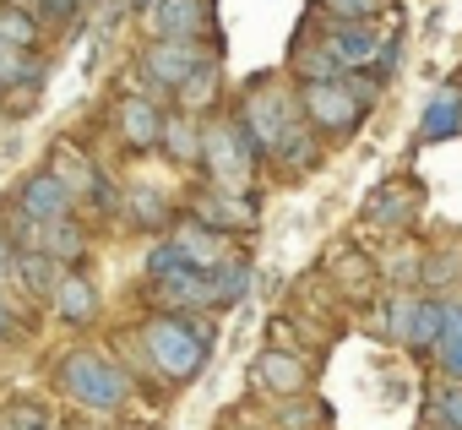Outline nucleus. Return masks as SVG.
<instances>
[{
	"label": "nucleus",
	"instance_id": "f257e3e1",
	"mask_svg": "<svg viewBox=\"0 0 462 430\" xmlns=\"http://www.w3.org/2000/svg\"><path fill=\"white\" fill-rule=\"evenodd\" d=\"M131 338H136V354H142V376H158L169 392H180L212 365V354H217V316L152 311Z\"/></svg>",
	"mask_w": 462,
	"mask_h": 430
},
{
	"label": "nucleus",
	"instance_id": "f03ea898",
	"mask_svg": "<svg viewBox=\"0 0 462 430\" xmlns=\"http://www.w3.org/2000/svg\"><path fill=\"white\" fill-rule=\"evenodd\" d=\"M50 381H55L60 397H71V403L88 408V414H125V408L136 403V376H131L115 354L88 349V343L66 349V354L55 360Z\"/></svg>",
	"mask_w": 462,
	"mask_h": 430
},
{
	"label": "nucleus",
	"instance_id": "7ed1b4c3",
	"mask_svg": "<svg viewBox=\"0 0 462 430\" xmlns=\"http://www.w3.org/2000/svg\"><path fill=\"white\" fill-rule=\"evenodd\" d=\"M228 120L245 131V142L262 153V164H273V153H278L283 131L300 120V98H294V88H289V82H278V77H256V82L235 98Z\"/></svg>",
	"mask_w": 462,
	"mask_h": 430
},
{
	"label": "nucleus",
	"instance_id": "20e7f679",
	"mask_svg": "<svg viewBox=\"0 0 462 430\" xmlns=\"http://www.w3.org/2000/svg\"><path fill=\"white\" fill-rule=\"evenodd\" d=\"M294 98H300V115H305V126L316 131L321 147H348L365 131L370 109L359 104L348 77H337V82H294Z\"/></svg>",
	"mask_w": 462,
	"mask_h": 430
},
{
	"label": "nucleus",
	"instance_id": "39448f33",
	"mask_svg": "<svg viewBox=\"0 0 462 430\" xmlns=\"http://www.w3.org/2000/svg\"><path fill=\"white\" fill-rule=\"evenodd\" d=\"M207 185H223V191H251L256 169H262V153L245 142V131L228 120V115H212L207 131H201V164Z\"/></svg>",
	"mask_w": 462,
	"mask_h": 430
},
{
	"label": "nucleus",
	"instance_id": "423d86ee",
	"mask_svg": "<svg viewBox=\"0 0 462 430\" xmlns=\"http://www.w3.org/2000/svg\"><path fill=\"white\" fill-rule=\"evenodd\" d=\"M207 55H212L207 44H152V39H142L136 66H131V93H152V98L169 104Z\"/></svg>",
	"mask_w": 462,
	"mask_h": 430
},
{
	"label": "nucleus",
	"instance_id": "0eeeda50",
	"mask_svg": "<svg viewBox=\"0 0 462 430\" xmlns=\"http://www.w3.org/2000/svg\"><path fill=\"white\" fill-rule=\"evenodd\" d=\"M310 387H316V360H305L300 349L267 343V349L251 360V392H256V397L294 403V397H310Z\"/></svg>",
	"mask_w": 462,
	"mask_h": 430
},
{
	"label": "nucleus",
	"instance_id": "6e6552de",
	"mask_svg": "<svg viewBox=\"0 0 462 430\" xmlns=\"http://www.w3.org/2000/svg\"><path fill=\"white\" fill-rule=\"evenodd\" d=\"M163 126H169V104L152 98V93H120L115 109H109V131H115V142L131 158L158 153L163 147Z\"/></svg>",
	"mask_w": 462,
	"mask_h": 430
},
{
	"label": "nucleus",
	"instance_id": "1a4fd4ad",
	"mask_svg": "<svg viewBox=\"0 0 462 430\" xmlns=\"http://www.w3.org/2000/svg\"><path fill=\"white\" fill-rule=\"evenodd\" d=\"M71 212H77V196H71L50 169L23 174L17 191H12V219H23V224H33V229H50V224H60V219H71Z\"/></svg>",
	"mask_w": 462,
	"mask_h": 430
},
{
	"label": "nucleus",
	"instance_id": "9d476101",
	"mask_svg": "<svg viewBox=\"0 0 462 430\" xmlns=\"http://www.w3.org/2000/svg\"><path fill=\"white\" fill-rule=\"evenodd\" d=\"M142 33L152 44H207L212 0H158V6L142 17Z\"/></svg>",
	"mask_w": 462,
	"mask_h": 430
},
{
	"label": "nucleus",
	"instance_id": "9b49d317",
	"mask_svg": "<svg viewBox=\"0 0 462 430\" xmlns=\"http://www.w3.org/2000/svg\"><path fill=\"white\" fill-rule=\"evenodd\" d=\"M190 219L196 224H207V229H217V235H245V229H256V191H223V185H201L196 196H190Z\"/></svg>",
	"mask_w": 462,
	"mask_h": 430
},
{
	"label": "nucleus",
	"instance_id": "f8f14e48",
	"mask_svg": "<svg viewBox=\"0 0 462 430\" xmlns=\"http://www.w3.org/2000/svg\"><path fill=\"white\" fill-rule=\"evenodd\" d=\"M424 207V185L413 174H386L370 196H365V224L370 229H386V235H402Z\"/></svg>",
	"mask_w": 462,
	"mask_h": 430
},
{
	"label": "nucleus",
	"instance_id": "ddd939ff",
	"mask_svg": "<svg viewBox=\"0 0 462 430\" xmlns=\"http://www.w3.org/2000/svg\"><path fill=\"white\" fill-rule=\"evenodd\" d=\"M310 39H321V50L343 66V77L348 71H370L375 61H381V50H386V39L392 33H381V23H327L321 33H310Z\"/></svg>",
	"mask_w": 462,
	"mask_h": 430
},
{
	"label": "nucleus",
	"instance_id": "4468645a",
	"mask_svg": "<svg viewBox=\"0 0 462 430\" xmlns=\"http://www.w3.org/2000/svg\"><path fill=\"white\" fill-rule=\"evenodd\" d=\"M163 240L180 251V267H190V273H217L223 262H235V251H228L235 240H228V235H217V229H207V224H196L190 212H180V219H174V229H169Z\"/></svg>",
	"mask_w": 462,
	"mask_h": 430
},
{
	"label": "nucleus",
	"instance_id": "2eb2a0df",
	"mask_svg": "<svg viewBox=\"0 0 462 430\" xmlns=\"http://www.w3.org/2000/svg\"><path fill=\"white\" fill-rule=\"evenodd\" d=\"M50 311H55V322H60V327L82 332V327H93V322H98V311H104V294H98V284H93V278L77 267V273H66V278H60V289H55Z\"/></svg>",
	"mask_w": 462,
	"mask_h": 430
},
{
	"label": "nucleus",
	"instance_id": "dca6fc26",
	"mask_svg": "<svg viewBox=\"0 0 462 430\" xmlns=\"http://www.w3.org/2000/svg\"><path fill=\"white\" fill-rule=\"evenodd\" d=\"M174 219H180V212L169 207V196H163L158 185H147V180L125 185V212H120V224H131L136 235H169Z\"/></svg>",
	"mask_w": 462,
	"mask_h": 430
},
{
	"label": "nucleus",
	"instance_id": "f3484780",
	"mask_svg": "<svg viewBox=\"0 0 462 430\" xmlns=\"http://www.w3.org/2000/svg\"><path fill=\"white\" fill-rule=\"evenodd\" d=\"M39 251H44L50 262H60L66 273H77V267L88 262V251H93V224L82 219V212H71V219L39 229Z\"/></svg>",
	"mask_w": 462,
	"mask_h": 430
},
{
	"label": "nucleus",
	"instance_id": "a211bd4d",
	"mask_svg": "<svg viewBox=\"0 0 462 430\" xmlns=\"http://www.w3.org/2000/svg\"><path fill=\"white\" fill-rule=\"evenodd\" d=\"M217 104H223V61H217V50H212V55L185 77V88L174 93V109H180V115H196V120H212Z\"/></svg>",
	"mask_w": 462,
	"mask_h": 430
},
{
	"label": "nucleus",
	"instance_id": "6ab92c4d",
	"mask_svg": "<svg viewBox=\"0 0 462 430\" xmlns=\"http://www.w3.org/2000/svg\"><path fill=\"white\" fill-rule=\"evenodd\" d=\"M327 273H332V289H337V294H348L354 305H359V300H381V294H375V284H381L375 257H365V251L343 246V251L327 262Z\"/></svg>",
	"mask_w": 462,
	"mask_h": 430
},
{
	"label": "nucleus",
	"instance_id": "aec40b11",
	"mask_svg": "<svg viewBox=\"0 0 462 430\" xmlns=\"http://www.w3.org/2000/svg\"><path fill=\"white\" fill-rule=\"evenodd\" d=\"M12 278H17V289H23L33 305H50V300H55V289H60V278H66V267H60V262H50L44 251H17Z\"/></svg>",
	"mask_w": 462,
	"mask_h": 430
},
{
	"label": "nucleus",
	"instance_id": "412c9836",
	"mask_svg": "<svg viewBox=\"0 0 462 430\" xmlns=\"http://www.w3.org/2000/svg\"><path fill=\"white\" fill-rule=\"evenodd\" d=\"M457 131H462V88H440V93L424 104V115H419V136H413V147L446 142V136H457Z\"/></svg>",
	"mask_w": 462,
	"mask_h": 430
},
{
	"label": "nucleus",
	"instance_id": "4be33fe9",
	"mask_svg": "<svg viewBox=\"0 0 462 430\" xmlns=\"http://www.w3.org/2000/svg\"><path fill=\"white\" fill-rule=\"evenodd\" d=\"M39 44H44V23L33 17V6H23V0H0V50L39 55Z\"/></svg>",
	"mask_w": 462,
	"mask_h": 430
},
{
	"label": "nucleus",
	"instance_id": "5701e85b",
	"mask_svg": "<svg viewBox=\"0 0 462 430\" xmlns=\"http://www.w3.org/2000/svg\"><path fill=\"white\" fill-rule=\"evenodd\" d=\"M44 169H50V174H55V180L77 196V207H82V196L93 191V180H98V169H104V164H93V158H88L82 147H71V142H55Z\"/></svg>",
	"mask_w": 462,
	"mask_h": 430
},
{
	"label": "nucleus",
	"instance_id": "b1692460",
	"mask_svg": "<svg viewBox=\"0 0 462 430\" xmlns=\"http://www.w3.org/2000/svg\"><path fill=\"white\" fill-rule=\"evenodd\" d=\"M201 131H207V120L169 109V126H163V147H158V153H163L169 164H180V169H196V164H201Z\"/></svg>",
	"mask_w": 462,
	"mask_h": 430
},
{
	"label": "nucleus",
	"instance_id": "393cba45",
	"mask_svg": "<svg viewBox=\"0 0 462 430\" xmlns=\"http://www.w3.org/2000/svg\"><path fill=\"white\" fill-rule=\"evenodd\" d=\"M82 207H88V224L93 229H109V224H120V212H125V185L109 174V169H98V180H93V191L82 196ZM77 207V212H82Z\"/></svg>",
	"mask_w": 462,
	"mask_h": 430
},
{
	"label": "nucleus",
	"instance_id": "a878e982",
	"mask_svg": "<svg viewBox=\"0 0 462 430\" xmlns=\"http://www.w3.org/2000/svg\"><path fill=\"white\" fill-rule=\"evenodd\" d=\"M435 370L440 381H462V300L446 294V327H440V343H435Z\"/></svg>",
	"mask_w": 462,
	"mask_h": 430
},
{
	"label": "nucleus",
	"instance_id": "bb28decb",
	"mask_svg": "<svg viewBox=\"0 0 462 430\" xmlns=\"http://www.w3.org/2000/svg\"><path fill=\"white\" fill-rule=\"evenodd\" d=\"M424 425L430 430H462V381H435L424 392Z\"/></svg>",
	"mask_w": 462,
	"mask_h": 430
},
{
	"label": "nucleus",
	"instance_id": "cd10ccee",
	"mask_svg": "<svg viewBox=\"0 0 462 430\" xmlns=\"http://www.w3.org/2000/svg\"><path fill=\"white\" fill-rule=\"evenodd\" d=\"M462 278V246H435L424 251V273H419V289L424 294H440Z\"/></svg>",
	"mask_w": 462,
	"mask_h": 430
},
{
	"label": "nucleus",
	"instance_id": "c85d7f7f",
	"mask_svg": "<svg viewBox=\"0 0 462 430\" xmlns=\"http://www.w3.org/2000/svg\"><path fill=\"white\" fill-rule=\"evenodd\" d=\"M245 294H251V262H245V257L223 262V267L212 273V300H217V311H235Z\"/></svg>",
	"mask_w": 462,
	"mask_h": 430
},
{
	"label": "nucleus",
	"instance_id": "c756f323",
	"mask_svg": "<svg viewBox=\"0 0 462 430\" xmlns=\"http://www.w3.org/2000/svg\"><path fill=\"white\" fill-rule=\"evenodd\" d=\"M327 23H381L397 12V0H316Z\"/></svg>",
	"mask_w": 462,
	"mask_h": 430
},
{
	"label": "nucleus",
	"instance_id": "7c9ffc66",
	"mask_svg": "<svg viewBox=\"0 0 462 430\" xmlns=\"http://www.w3.org/2000/svg\"><path fill=\"white\" fill-rule=\"evenodd\" d=\"M0 425H6V430H60L55 425V408L39 403V397H12L6 414H0Z\"/></svg>",
	"mask_w": 462,
	"mask_h": 430
},
{
	"label": "nucleus",
	"instance_id": "2f4dec72",
	"mask_svg": "<svg viewBox=\"0 0 462 430\" xmlns=\"http://www.w3.org/2000/svg\"><path fill=\"white\" fill-rule=\"evenodd\" d=\"M321 425H332V414H327L316 397L278 403V414H273V430H321Z\"/></svg>",
	"mask_w": 462,
	"mask_h": 430
},
{
	"label": "nucleus",
	"instance_id": "473e14b6",
	"mask_svg": "<svg viewBox=\"0 0 462 430\" xmlns=\"http://www.w3.org/2000/svg\"><path fill=\"white\" fill-rule=\"evenodd\" d=\"M33 6V17L44 23V33L55 28V33H66V28H77L82 23V12H88V0H28Z\"/></svg>",
	"mask_w": 462,
	"mask_h": 430
},
{
	"label": "nucleus",
	"instance_id": "72a5a7b5",
	"mask_svg": "<svg viewBox=\"0 0 462 430\" xmlns=\"http://www.w3.org/2000/svg\"><path fill=\"white\" fill-rule=\"evenodd\" d=\"M6 343H23V311L0 294V349H6Z\"/></svg>",
	"mask_w": 462,
	"mask_h": 430
},
{
	"label": "nucleus",
	"instance_id": "f704fd0d",
	"mask_svg": "<svg viewBox=\"0 0 462 430\" xmlns=\"http://www.w3.org/2000/svg\"><path fill=\"white\" fill-rule=\"evenodd\" d=\"M217 430H273V419H262V414H251V408H228V414L217 419Z\"/></svg>",
	"mask_w": 462,
	"mask_h": 430
},
{
	"label": "nucleus",
	"instance_id": "c9c22d12",
	"mask_svg": "<svg viewBox=\"0 0 462 430\" xmlns=\"http://www.w3.org/2000/svg\"><path fill=\"white\" fill-rule=\"evenodd\" d=\"M12 262H17V246H12L6 235H0V284H6V278H12Z\"/></svg>",
	"mask_w": 462,
	"mask_h": 430
},
{
	"label": "nucleus",
	"instance_id": "e433bc0d",
	"mask_svg": "<svg viewBox=\"0 0 462 430\" xmlns=\"http://www.w3.org/2000/svg\"><path fill=\"white\" fill-rule=\"evenodd\" d=\"M125 6H131V12H136V17H147V12H152V6H158V0H125Z\"/></svg>",
	"mask_w": 462,
	"mask_h": 430
},
{
	"label": "nucleus",
	"instance_id": "4c0bfd02",
	"mask_svg": "<svg viewBox=\"0 0 462 430\" xmlns=\"http://www.w3.org/2000/svg\"><path fill=\"white\" fill-rule=\"evenodd\" d=\"M82 430H120V425H82Z\"/></svg>",
	"mask_w": 462,
	"mask_h": 430
},
{
	"label": "nucleus",
	"instance_id": "58836bf2",
	"mask_svg": "<svg viewBox=\"0 0 462 430\" xmlns=\"http://www.w3.org/2000/svg\"><path fill=\"white\" fill-rule=\"evenodd\" d=\"M0 120H6V104H0Z\"/></svg>",
	"mask_w": 462,
	"mask_h": 430
},
{
	"label": "nucleus",
	"instance_id": "ea45409f",
	"mask_svg": "<svg viewBox=\"0 0 462 430\" xmlns=\"http://www.w3.org/2000/svg\"><path fill=\"white\" fill-rule=\"evenodd\" d=\"M419 430H430V425H419Z\"/></svg>",
	"mask_w": 462,
	"mask_h": 430
},
{
	"label": "nucleus",
	"instance_id": "a19ab883",
	"mask_svg": "<svg viewBox=\"0 0 462 430\" xmlns=\"http://www.w3.org/2000/svg\"><path fill=\"white\" fill-rule=\"evenodd\" d=\"M23 6H28V0H23Z\"/></svg>",
	"mask_w": 462,
	"mask_h": 430
}]
</instances>
